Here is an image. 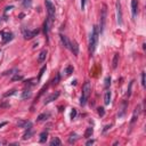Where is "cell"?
<instances>
[{
  "label": "cell",
  "instance_id": "1",
  "mask_svg": "<svg viewBox=\"0 0 146 146\" xmlns=\"http://www.w3.org/2000/svg\"><path fill=\"white\" fill-rule=\"evenodd\" d=\"M98 27L97 26H94L93 29V33L90 36V40H89V53L90 54H94L95 49H96V46H97V42H98Z\"/></svg>",
  "mask_w": 146,
  "mask_h": 146
},
{
  "label": "cell",
  "instance_id": "7",
  "mask_svg": "<svg viewBox=\"0 0 146 146\" xmlns=\"http://www.w3.org/2000/svg\"><path fill=\"white\" fill-rule=\"evenodd\" d=\"M60 96V91H56V93H54V94H51L49 97H47L46 99H45V102H43V104L46 105V104H49L50 102H53V100H55L57 98V97Z\"/></svg>",
  "mask_w": 146,
  "mask_h": 146
},
{
  "label": "cell",
  "instance_id": "35",
  "mask_svg": "<svg viewBox=\"0 0 146 146\" xmlns=\"http://www.w3.org/2000/svg\"><path fill=\"white\" fill-rule=\"evenodd\" d=\"M76 115V110H73L72 112H71V119H74Z\"/></svg>",
  "mask_w": 146,
  "mask_h": 146
},
{
  "label": "cell",
  "instance_id": "32",
  "mask_svg": "<svg viewBox=\"0 0 146 146\" xmlns=\"http://www.w3.org/2000/svg\"><path fill=\"white\" fill-rule=\"evenodd\" d=\"M131 87H133V81H131V82L129 83V88H128V94H127L128 96H130V94H131Z\"/></svg>",
  "mask_w": 146,
  "mask_h": 146
},
{
  "label": "cell",
  "instance_id": "10",
  "mask_svg": "<svg viewBox=\"0 0 146 146\" xmlns=\"http://www.w3.org/2000/svg\"><path fill=\"white\" fill-rule=\"evenodd\" d=\"M70 49L72 50V53L73 55H78L79 54V46H78V43H76V41H72L71 42V47H70Z\"/></svg>",
  "mask_w": 146,
  "mask_h": 146
},
{
  "label": "cell",
  "instance_id": "8",
  "mask_svg": "<svg viewBox=\"0 0 146 146\" xmlns=\"http://www.w3.org/2000/svg\"><path fill=\"white\" fill-rule=\"evenodd\" d=\"M61 41H62L63 46L65 47L66 49H70L71 42H70V40L67 39V36H64V34H61Z\"/></svg>",
  "mask_w": 146,
  "mask_h": 146
},
{
  "label": "cell",
  "instance_id": "9",
  "mask_svg": "<svg viewBox=\"0 0 146 146\" xmlns=\"http://www.w3.org/2000/svg\"><path fill=\"white\" fill-rule=\"evenodd\" d=\"M1 36H2V42L6 43L8 41L13 39V33H9V32H1Z\"/></svg>",
  "mask_w": 146,
  "mask_h": 146
},
{
  "label": "cell",
  "instance_id": "18",
  "mask_svg": "<svg viewBox=\"0 0 146 146\" xmlns=\"http://www.w3.org/2000/svg\"><path fill=\"white\" fill-rule=\"evenodd\" d=\"M49 22H51L50 20H47L43 24V31H45V34H48V31H49Z\"/></svg>",
  "mask_w": 146,
  "mask_h": 146
},
{
  "label": "cell",
  "instance_id": "37",
  "mask_svg": "<svg viewBox=\"0 0 146 146\" xmlns=\"http://www.w3.org/2000/svg\"><path fill=\"white\" fill-rule=\"evenodd\" d=\"M85 1H86V0H81V8H85Z\"/></svg>",
  "mask_w": 146,
  "mask_h": 146
},
{
  "label": "cell",
  "instance_id": "26",
  "mask_svg": "<svg viewBox=\"0 0 146 146\" xmlns=\"http://www.w3.org/2000/svg\"><path fill=\"white\" fill-rule=\"evenodd\" d=\"M65 73H66V75H70L71 73H73V66H67L66 70H65Z\"/></svg>",
  "mask_w": 146,
  "mask_h": 146
},
{
  "label": "cell",
  "instance_id": "38",
  "mask_svg": "<svg viewBox=\"0 0 146 146\" xmlns=\"http://www.w3.org/2000/svg\"><path fill=\"white\" fill-rule=\"evenodd\" d=\"M5 124H7V122H2V123H1V124H0V128H1L2 126H5Z\"/></svg>",
  "mask_w": 146,
  "mask_h": 146
},
{
  "label": "cell",
  "instance_id": "24",
  "mask_svg": "<svg viewBox=\"0 0 146 146\" xmlns=\"http://www.w3.org/2000/svg\"><path fill=\"white\" fill-rule=\"evenodd\" d=\"M31 96V91L30 90H24L23 95H22V98H29Z\"/></svg>",
  "mask_w": 146,
  "mask_h": 146
},
{
  "label": "cell",
  "instance_id": "5",
  "mask_svg": "<svg viewBox=\"0 0 146 146\" xmlns=\"http://www.w3.org/2000/svg\"><path fill=\"white\" fill-rule=\"evenodd\" d=\"M38 33H39V31H38V30H34V31L23 30V36H24V38L27 39V40H30V39H32V38H34V36H36Z\"/></svg>",
  "mask_w": 146,
  "mask_h": 146
},
{
  "label": "cell",
  "instance_id": "14",
  "mask_svg": "<svg viewBox=\"0 0 146 146\" xmlns=\"http://www.w3.org/2000/svg\"><path fill=\"white\" fill-rule=\"evenodd\" d=\"M118 62H119V54H114L113 61H112V67L113 69H116V66H118Z\"/></svg>",
  "mask_w": 146,
  "mask_h": 146
},
{
  "label": "cell",
  "instance_id": "22",
  "mask_svg": "<svg viewBox=\"0 0 146 146\" xmlns=\"http://www.w3.org/2000/svg\"><path fill=\"white\" fill-rule=\"evenodd\" d=\"M76 139H79V137L76 136V135H72V136L69 138V143L70 144H73V143H75Z\"/></svg>",
  "mask_w": 146,
  "mask_h": 146
},
{
  "label": "cell",
  "instance_id": "25",
  "mask_svg": "<svg viewBox=\"0 0 146 146\" xmlns=\"http://www.w3.org/2000/svg\"><path fill=\"white\" fill-rule=\"evenodd\" d=\"M31 5H32V0H24L23 1L24 7H31Z\"/></svg>",
  "mask_w": 146,
  "mask_h": 146
},
{
  "label": "cell",
  "instance_id": "33",
  "mask_svg": "<svg viewBox=\"0 0 146 146\" xmlns=\"http://www.w3.org/2000/svg\"><path fill=\"white\" fill-rule=\"evenodd\" d=\"M32 135V133L31 131H29V133H26L25 135H24V137H23V139H27V138H30V136Z\"/></svg>",
  "mask_w": 146,
  "mask_h": 146
},
{
  "label": "cell",
  "instance_id": "19",
  "mask_svg": "<svg viewBox=\"0 0 146 146\" xmlns=\"http://www.w3.org/2000/svg\"><path fill=\"white\" fill-rule=\"evenodd\" d=\"M50 145L51 146H60L61 145V140L60 138H57V137H55L51 142H50Z\"/></svg>",
  "mask_w": 146,
  "mask_h": 146
},
{
  "label": "cell",
  "instance_id": "13",
  "mask_svg": "<svg viewBox=\"0 0 146 146\" xmlns=\"http://www.w3.org/2000/svg\"><path fill=\"white\" fill-rule=\"evenodd\" d=\"M46 57H47V50L43 49L42 51L39 54V56H38V62H39V63H42L43 61L46 60Z\"/></svg>",
  "mask_w": 146,
  "mask_h": 146
},
{
  "label": "cell",
  "instance_id": "28",
  "mask_svg": "<svg viewBox=\"0 0 146 146\" xmlns=\"http://www.w3.org/2000/svg\"><path fill=\"white\" fill-rule=\"evenodd\" d=\"M15 94H16V90H10L9 93H6L5 95H3V96H5V97H8V96H12V95H15Z\"/></svg>",
  "mask_w": 146,
  "mask_h": 146
},
{
  "label": "cell",
  "instance_id": "30",
  "mask_svg": "<svg viewBox=\"0 0 146 146\" xmlns=\"http://www.w3.org/2000/svg\"><path fill=\"white\" fill-rule=\"evenodd\" d=\"M110 85H111V78H106L105 79V88H109Z\"/></svg>",
  "mask_w": 146,
  "mask_h": 146
},
{
  "label": "cell",
  "instance_id": "20",
  "mask_svg": "<svg viewBox=\"0 0 146 146\" xmlns=\"http://www.w3.org/2000/svg\"><path fill=\"white\" fill-rule=\"evenodd\" d=\"M47 118H49V113H42V114H40L38 116V120L39 121H42V120H46Z\"/></svg>",
  "mask_w": 146,
  "mask_h": 146
},
{
  "label": "cell",
  "instance_id": "21",
  "mask_svg": "<svg viewBox=\"0 0 146 146\" xmlns=\"http://www.w3.org/2000/svg\"><path fill=\"white\" fill-rule=\"evenodd\" d=\"M21 80H23V75H20V74H16V75H14L12 78V81L15 82V81H21Z\"/></svg>",
  "mask_w": 146,
  "mask_h": 146
},
{
  "label": "cell",
  "instance_id": "29",
  "mask_svg": "<svg viewBox=\"0 0 146 146\" xmlns=\"http://www.w3.org/2000/svg\"><path fill=\"white\" fill-rule=\"evenodd\" d=\"M145 85H146V82H145V73H142V86L145 88Z\"/></svg>",
  "mask_w": 146,
  "mask_h": 146
},
{
  "label": "cell",
  "instance_id": "6",
  "mask_svg": "<svg viewBox=\"0 0 146 146\" xmlns=\"http://www.w3.org/2000/svg\"><path fill=\"white\" fill-rule=\"evenodd\" d=\"M116 14H118V23H119V25H122V10H121L120 1L116 2Z\"/></svg>",
  "mask_w": 146,
  "mask_h": 146
},
{
  "label": "cell",
  "instance_id": "4",
  "mask_svg": "<svg viewBox=\"0 0 146 146\" xmlns=\"http://www.w3.org/2000/svg\"><path fill=\"white\" fill-rule=\"evenodd\" d=\"M105 22H106V6H103L102 16H100V32H103L104 26H105Z\"/></svg>",
  "mask_w": 146,
  "mask_h": 146
},
{
  "label": "cell",
  "instance_id": "11",
  "mask_svg": "<svg viewBox=\"0 0 146 146\" xmlns=\"http://www.w3.org/2000/svg\"><path fill=\"white\" fill-rule=\"evenodd\" d=\"M137 9H138V1L137 0H131V12H133L134 16H136Z\"/></svg>",
  "mask_w": 146,
  "mask_h": 146
},
{
  "label": "cell",
  "instance_id": "36",
  "mask_svg": "<svg viewBox=\"0 0 146 146\" xmlns=\"http://www.w3.org/2000/svg\"><path fill=\"white\" fill-rule=\"evenodd\" d=\"M94 142H95V140H93V139H91V140H88V142H87V145H91V144H94Z\"/></svg>",
  "mask_w": 146,
  "mask_h": 146
},
{
  "label": "cell",
  "instance_id": "3",
  "mask_svg": "<svg viewBox=\"0 0 146 146\" xmlns=\"http://www.w3.org/2000/svg\"><path fill=\"white\" fill-rule=\"evenodd\" d=\"M46 8L47 12H48V15H49V20L53 21L54 17H55V5H54L50 0H46Z\"/></svg>",
  "mask_w": 146,
  "mask_h": 146
},
{
  "label": "cell",
  "instance_id": "2",
  "mask_svg": "<svg viewBox=\"0 0 146 146\" xmlns=\"http://www.w3.org/2000/svg\"><path fill=\"white\" fill-rule=\"evenodd\" d=\"M90 93H91V85H90V82L87 81V82H85V85L82 87V95H81V99H80V104L82 106L86 105L87 100H88V98L90 96Z\"/></svg>",
  "mask_w": 146,
  "mask_h": 146
},
{
  "label": "cell",
  "instance_id": "23",
  "mask_svg": "<svg viewBox=\"0 0 146 146\" xmlns=\"http://www.w3.org/2000/svg\"><path fill=\"white\" fill-rule=\"evenodd\" d=\"M36 83H38V80L36 79H31V80H29V81H26L25 85H27V86H33V85H36Z\"/></svg>",
  "mask_w": 146,
  "mask_h": 146
},
{
  "label": "cell",
  "instance_id": "34",
  "mask_svg": "<svg viewBox=\"0 0 146 146\" xmlns=\"http://www.w3.org/2000/svg\"><path fill=\"white\" fill-rule=\"evenodd\" d=\"M58 81H60V75H57L56 78L53 80V85H57V83H58Z\"/></svg>",
  "mask_w": 146,
  "mask_h": 146
},
{
  "label": "cell",
  "instance_id": "16",
  "mask_svg": "<svg viewBox=\"0 0 146 146\" xmlns=\"http://www.w3.org/2000/svg\"><path fill=\"white\" fill-rule=\"evenodd\" d=\"M47 138H48V133H47V131H43V133L40 134V140H39V142L42 144V143H45V142L47 140Z\"/></svg>",
  "mask_w": 146,
  "mask_h": 146
},
{
  "label": "cell",
  "instance_id": "39",
  "mask_svg": "<svg viewBox=\"0 0 146 146\" xmlns=\"http://www.w3.org/2000/svg\"><path fill=\"white\" fill-rule=\"evenodd\" d=\"M3 144H6V142H0V145H3Z\"/></svg>",
  "mask_w": 146,
  "mask_h": 146
},
{
  "label": "cell",
  "instance_id": "17",
  "mask_svg": "<svg viewBox=\"0 0 146 146\" xmlns=\"http://www.w3.org/2000/svg\"><path fill=\"white\" fill-rule=\"evenodd\" d=\"M93 133H94V129L91 128V127L87 128L86 131H85V137H86V138H90V137H91V135H93Z\"/></svg>",
  "mask_w": 146,
  "mask_h": 146
},
{
  "label": "cell",
  "instance_id": "27",
  "mask_svg": "<svg viewBox=\"0 0 146 146\" xmlns=\"http://www.w3.org/2000/svg\"><path fill=\"white\" fill-rule=\"evenodd\" d=\"M45 71H46V65H45V66H43L42 69L40 70V72H39V76H38V81H40V79H41V76H42V74H43V72H45Z\"/></svg>",
  "mask_w": 146,
  "mask_h": 146
},
{
  "label": "cell",
  "instance_id": "12",
  "mask_svg": "<svg viewBox=\"0 0 146 146\" xmlns=\"http://www.w3.org/2000/svg\"><path fill=\"white\" fill-rule=\"evenodd\" d=\"M139 113H140V106H137L136 109H135V112H134L133 118H131V126H133L134 123H135V121L137 120V118H138V115H139Z\"/></svg>",
  "mask_w": 146,
  "mask_h": 146
},
{
  "label": "cell",
  "instance_id": "15",
  "mask_svg": "<svg viewBox=\"0 0 146 146\" xmlns=\"http://www.w3.org/2000/svg\"><path fill=\"white\" fill-rule=\"evenodd\" d=\"M110 102H111V91L107 90L105 93V96H104V103H105V105H109Z\"/></svg>",
  "mask_w": 146,
  "mask_h": 146
},
{
  "label": "cell",
  "instance_id": "31",
  "mask_svg": "<svg viewBox=\"0 0 146 146\" xmlns=\"http://www.w3.org/2000/svg\"><path fill=\"white\" fill-rule=\"evenodd\" d=\"M98 114H99L100 116H103L104 114H105V111H104L103 107H99V109H98Z\"/></svg>",
  "mask_w": 146,
  "mask_h": 146
}]
</instances>
